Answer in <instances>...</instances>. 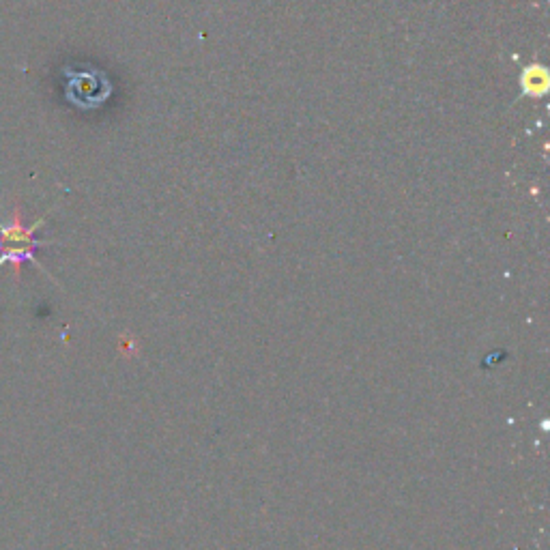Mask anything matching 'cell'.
I'll return each mask as SVG.
<instances>
[{
	"label": "cell",
	"mask_w": 550,
	"mask_h": 550,
	"mask_svg": "<svg viewBox=\"0 0 550 550\" xmlns=\"http://www.w3.org/2000/svg\"><path fill=\"white\" fill-rule=\"evenodd\" d=\"M43 224H46V215L39 217L35 224H26L22 207L18 202L16 207H13L11 220L7 224L0 222V267L11 265L13 278L16 280H20L22 265L26 263H33L39 271L46 273V269H43L35 258V252L43 248V245H48V241L35 239V233Z\"/></svg>",
	"instance_id": "cell-1"
},
{
	"label": "cell",
	"mask_w": 550,
	"mask_h": 550,
	"mask_svg": "<svg viewBox=\"0 0 550 550\" xmlns=\"http://www.w3.org/2000/svg\"><path fill=\"white\" fill-rule=\"evenodd\" d=\"M520 86H523V93L533 97V99H540L546 95L548 91V71L544 65H529L523 76H520Z\"/></svg>",
	"instance_id": "cell-2"
}]
</instances>
